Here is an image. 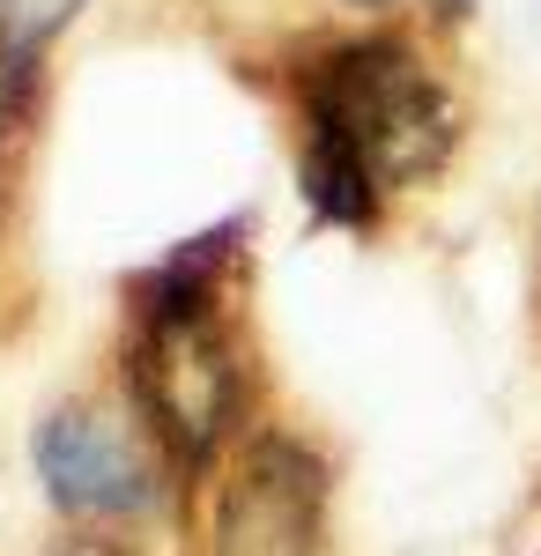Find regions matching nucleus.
Wrapping results in <instances>:
<instances>
[{
	"mask_svg": "<svg viewBox=\"0 0 541 556\" xmlns=\"http://www.w3.org/2000/svg\"><path fill=\"white\" fill-rule=\"evenodd\" d=\"M201 556H334V460L297 424H260L209 482Z\"/></svg>",
	"mask_w": 541,
	"mask_h": 556,
	"instance_id": "obj_4",
	"label": "nucleus"
},
{
	"mask_svg": "<svg viewBox=\"0 0 541 556\" xmlns=\"http://www.w3.org/2000/svg\"><path fill=\"white\" fill-rule=\"evenodd\" d=\"M467 141L453 83L401 23H364L290 60V172L312 223L372 238L401 186H430Z\"/></svg>",
	"mask_w": 541,
	"mask_h": 556,
	"instance_id": "obj_1",
	"label": "nucleus"
},
{
	"mask_svg": "<svg viewBox=\"0 0 541 556\" xmlns=\"http://www.w3.org/2000/svg\"><path fill=\"white\" fill-rule=\"evenodd\" d=\"M30 468H38L45 505L75 534H97V542L178 513V468L164 460V445L141 430V416L126 408L119 386L112 393L83 386V393L38 408Z\"/></svg>",
	"mask_w": 541,
	"mask_h": 556,
	"instance_id": "obj_3",
	"label": "nucleus"
},
{
	"mask_svg": "<svg viewBox=\"0 0 541 556\" xmlns=\"http://www.w3.org/2000/svg\"><path fill=\"white\" fill-rule=\"evenodd\" d=\"M246 245L252 215H223L126 275V327L112 386L141 416V430L164 445L178 482H209L260 430L252 424L260 356H252L246 312H238Z\"/></svg>",
	"mask_w": 541,
	"mask_h": 556,
	"instance_id": "obj_2",
	"label": "nucleus"
},
{
	"mask_svg": "<svg viewBox=\"0 0 541 556\" xmlns=\"http://www.w3.org/2000/svg\"><path fill=\"white\" fill-rule=\"evenodd\" d=\"M341 8H356V15H386L393 0H341Z\"/></svg>",
	"mask_w": 541,
	"mask_h": 556,
	"instance_id": "obj_8",
	"label": "nucleus"
},
{
	"mask_svg": "<svg viewBox=\"0 0 541 556\" xmlns=\"http://www.w3.org/2000/svg\"><path fill=\"white\" fill-rule=\"evenodd\" d=\"M0 141H8V127H0Z\"/></svg>",
	"mask_w": 541,
	"mask_h": 556,
	"instance_id": "obj_9",
	"label": "nucleus"
},
{
	"mask_svg": "<svg viewBox=\"0 0 541 556\" xmlns=\"http://www.w3.org/2000/svg\"><path fill=\"white\" fill-rule=\"evenodd\" d=\"M89 0H0V127L23 134L45 97L52 45L83 23Z\"/></svg>",
	"mask_w": 541,
	"mask_h": 556,
	"instance_id": "obj_5",
	"label": "nucleus"
},
{
	"mask_svg": "<svg viewBox=\"0 0 541 556\" xmlns=\"http://www.w3.org/2000/svg\"><path fill=\"white\" fill-rule=\"evenodd\" d=\"M423 8H430V23H438V30H460V23H467L482 0H423Z\"/></svg>",
	"mask_w": 541,
	"mask_h": 556,
	"instance_id": "obj_7",
	"label": "nucleus"
},
{
	"mask_svg": "<svg viewBox=\"0 0 541 556\" xmlns=\"http://www.w3.org/2000/svg\"><path fill=\"white\" fill-rule=\"evenodd\" d=\"M52 556H134V542H97V534H67Z\"/></svg>",
	"mask_w": 541,
	"mask_h": 556,
	"instance_id": "obj_6",
	"label": "nucleus"
}]
</instances>
